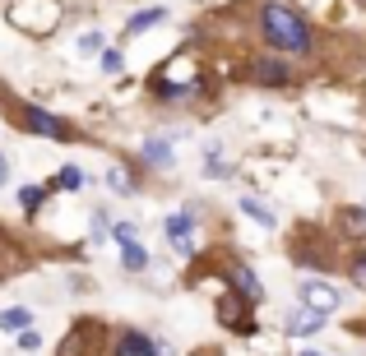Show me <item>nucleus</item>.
<instances>
[{
	"label": "nucleus",
	"mask_w": 366,
	"mask_h": 356,
	"mask_svg": "<svg viewBox=\"0 0 366 356\" xmlns=\"http://www.w3.org/2000/svg\"><path fill=\"white\" fill-rule=\"evenodd\" d=\"M259 33H264V42L274 46L278 56H311L315 51L311 24H306L292 5H283V0H264V5H259Z\"/></svg>",
	"instance_id": "1"
},
{
	"label": "nucleus",
	"mask_w": 366,
	"mask_h": 356,
	"mask_svg": "<svg viewBox=\"0 0 366 356\" xmlns=\"http://www.w3.org/2000/svg\"><path fill=\"white\" fill-rule=\"evenodd\" d=\"M61 19H65L61 0H14V5H9V24H14L19 33H28V37L56 33Z\"/></svg>",
	"instance_id": "2"
},
{
	"label": "nucleus",
	"mask_w": 366,
	"mask_h": 356,
	"mask_svg": "<svg viewBox=\"0 0 366 356\" xmlns=\"http://www.w3.org/2000/svg\"><path fill=\"white\" fill-rule=\"evenodd\" d=\"M19 125H24L28 134H42V139H74V125H65L61 116H56V111H46V107H33V102H28V107H19Z\"/></svg>",
	"instance_id": "3"
},
{
	"label": "nucleus",
	"mask_w": 366,
	"mask_h": 356,
	"mask_svg": "<svg viewBox=\"0 0 366 356\" xmlns=\"http://www.w3.org/2000/svg\"><path fill=\"white\" fill-rule=\"evenodd\" d=\"M297 296H302V305H311V310H320V315H334L343 305V292L334 283H320V278H302V283H297Z\"/></svg>",
	"instance_id": "4"
},
{
	"label": "nucleus",
	"mask_w": 366,
	"mask_h": 356,
	"mask_svg": "<svg viewBox=\"0 0 366 356\" xmlns=\"http://www.w3.org/2000/svg\"><path fill=\"white\" fill-rule=\"evenodd\" d=\"M162 232H167L177 255H195V213H172Z\"/></svg>",
	"instance_id": "5"
},
{
	"label": "nucleus",
	"mask_w": 366,
	"mask_h": 356,
	"mask_svg": "<svg viewBox=\"0 0 366 356\" xmlns=\"http://www.w3.org/2000/svg\"><path fill=\"white\" fill-rule=\"evenodd\" d=\"M227 283H232L237 296H246L250 305L264 301V287H259V278L250 273V264H242V259H227Z\"/></svg>",
	"instance_id": "6"
},
{
	"label": "nucleus",
	"mask_w": 366,
	"mask_h": 356,
	"mask_svg": "<svg viewBox=\"0 0 366 356\" xmlns=\"http://www.w3.org/2000/svg\"><path fill=\"white\" fill-rule=\"evenodd\" d=\"M325 320H330V315L311 310V305H297V310L283 320V329H287V338H306V333H320V329H325Z\"/></svg>",
	"instance_id": "7"
},
{
	"label": "nucleus",
	"mask_w": 366,
	"mask_h": 356,
	"mask_svg": "<svg viewBox=\"0 0 366 356\" xmlns=\"http://www.w3.org/2000/svg\"><path fill=\"white\" fill-rule=\"evenodd\" d=\"M250 74H255V83H264V88H287V83H292V70H287V61H274V56H259Z\"/></svg>",
	"instance_id": "8"
},
{
	"label": "nucleus",
	"mask_w": 366,
	"mask_h": 356,
	"mask_svg": "<svg viewBox=\"0 0 366 356\" xmlns=\"http://www.w3.org/2000/svg\"><path fill=\"white\" fill-rule=\"evenodd\" d=\"M172 139L167 134H153V139H144V167H153V171H172Z\"/></svg>",
	"instance_id": "9"
},
{
	"label": "nucleus",
	"mask_w": 366,
	"mask_h": 356,
	"mask_svg": "<svg viewBox=\"0 0 366 356\" xmlns=\"http://www.w3.org/2000/svg\"><path fill=\"white\" fill-rule=\"evenodd\" d=\"M334 223L343 227V236L362 240L366 236V208H339V213H334Z\"/></svg>",
	"instance_id": "10"
},
{
	"label": "nucleus",
	"mask_w": 366,
	"mask_h": 356,
	"mask_svg": "<svg viewBox=\"0 0 366 356\" xmlns=\"http://www.w3.org/2000/svg\"><path fill=\"white\" fill-rule=\"evenodd\" d=\"M242 213H246V218H255V223H259V227H269V232H274V227H278L274 208H269V204H259L255 195H242Z\"/></svg>",
	"instance_id": "11"
},
{
	"label": "nucleus",
	"mask_w": 366,
	"mask_h": 356,
	"mask_svg": "<svg viewBox=\"0 0 366 356\" xmlns=\"http://www.w3.org/2000/svg\"><path fill=\"white\" fill-rule=\"evenodd\" d=\"M204 176H209V180L232 176V162H227V153H223V148H209V153H204Z\"/></svg>",
	"instance_id": "12"
},
{
	"label": "nucleus",
	"mask_w": 366,
	"mask_h": 356,
	"mask_svg": "<svg viewBox=\"0 0 366 356\" xmlns=\"http://www.w3.org/2000/svg\"><path fill=\"white\" fill-rule=\"evenodd\" d=\"M117 356H153V347H149V338H144V333H121Z\"/></svg>",
	"instance_id": "13"
},
{
	"label": "nucleus",
	"mask_w": 366,
	"mask_h": 356,
	"mask_svg": "<svg viewBox=\"0 0 366 356\" xmlns=\"http://www.w3.org/2000/svg\"><path fill=\"white\" fill-rule=\"evenodd\" d=\"M107 190H112V195H125V199L134 195V176H130V171L121 167V162H117V167L107 171Z\"/></svg>",
	"instance_id": "14"
},
{
	"label": "nucleus",
	"mask_w": 366,
	"mask_h": 356,
	"mask_svg": "<svg viewBox=\"0 0 366 356\" xmlns=\"http://www.w3.org/2000/svg\"><path fill=\"white\" fill-rule=\"evenodd\" d=\"M121 264L130 268V273H144V268H149V250H144L139 240H134V245H121Z\"/></svg>",
	"instance_id": "15"
},
{
	"label": "nucleus",
	"mask_w": 366,
	"mask_h": 356,
	"mask_svg": "<svg viewBox=\"0 0 366 356\" xmlns=\"http://www.w3.org/2000/svg\"><path fill=\"white\" fill-rule=\"evenodd\" d=\"M42 204H46V185H24L19 190V208H24V213H37Z\"/></svg>",
	"instance_id": "16"
},
{
	"label": "nucleus",
	"mask_w": 366,
	"mask_h": 356,
	"mask_svg": "<svg viewBox=\"0 0 366 356\" xmlns=\"http://www.w3.org/2000/svg\"><path fill=\"white\" fill-rule=\"evenodd\" d=\"M162 19H167V9H162V5H153V9H139V14L130 19V33H144V28L162 24Z\"/></svg>",
	"instance_id": "17"
},
{
	"label": "nucleus",
	"mask_w": 366,
	"mask_h": 356,
	"mask_svg": "<svg viewBox=\"0 0 366 356\" xmlns=\"http://www.w3.org/2000/svg\"><path fill=\"white\" fill-rule=\"evenodd\" d=\"M28 324H33V310H24V305H19V310H0V329H19L24 333Z\"/></svg>",
	"instance_id": "18"
},
{
	"label": "nucleus",
	"mask_w": 366,
	"mask_h": 356,
	"mask_svg": "<svg viewBox=\"0 0 366 356\" xmlns=\"http://www.w3.org/2000/svg\"><path fill=\"white\" fill-rule=\"evenodd\" d=\"M79 185H84L79 167H61V171H56V190H79Z\"/></svg>",
	"instance_id": "19"
},
{
	"label": "nucleus",
	"mask_w": 366,
	"mask_h": 356,
	"mask_svg": "<svg viewBox=\"0 0 366 356\" xmlns=\"http://www.w3.org/2000/svg\"><path fill=\"white\" fill-rule=\"evenodd\" d=\"M74 51H79V56H102V37H98V33H84Z\"/></svg>",
	"instance_id": "20"
},
{
	"label": "nucleus",
	"mask_w": 366,
	"mask_h": 356,
	"mask_svg": "<svg viewBox=\"0 0 366 356\" xmlns=\"http://www.w3.org/2000/svg\"><path fill=\"white\" fill-rule=\"evenodd\" d=\"M98 61H102V70H107V74H121V70H125V56L117 51V46H112V51H102Z\"/></svg>",
	"instance_id": "21"
},
{
	"label": "nucleus",
	"mask_w": 366,
	"mask_h": 356,
	"mask_svg": "<svg viewBox=\"0 0 366 356\" xmlns=\"http://www.w3.org/2000/svg\"><path fill=\"white\" fill-rule=\"evenodd\" d=\"M112 236H117L121 245H134V240H139V227H134V223H117V227H112Z\"/></svg>",
	"instance_id": "22"
},
{
	"label": "nucleus",
	"mask_w": 366,
	"mask_h": 356,
	"mask_svg": "<svg viewBox=\"0 0 366 356\" xmlns=\"http://www.w3.org/2000/svg\"><path fill=\"white\" fill-rule=\"evenodd\" d=\"M37 347H42V333H33V329L19 333V352H37Z\"/></svg>",
	"instance_id": "23"
},
{
	"label": "nucleus",
	"mask_w": 366,
	"mask_h": 356,
	"mask_svg": "<svg viewBox=\"0 0 366 356\" xmlns=\"http://www.w3.org/2000/svg\"><path fill=\"white\" fill-rule=\"evenodd\" d=\"M352 283H357L362 292H366V250H362L357 259H352Z\"/></svg>",
	"instance_id": "24"
},
{
	"label": "nucleus",
	"mask_w": 366,
	"mask_h": 356,
	"mask_svg": "<svg viewBox=\"0 0 366 356\" xmlns=\"http://www.w3.org/2000/svg\"><path fill=\"white\" fill-rule=\"evenodd\" d=\"M93 236H98V240L107 236V213H102V208H98V213H93Z\"/></svg>",
	"instance_id": "25"
},
{
	"label": "nucleus",
	"mask_w": 366,
	"mask_h": 356,
	"mask_svg": "<svg viewBox=\"0 0 366 356\" xmlns=\"http://www.w3.org/2000/svg\"><path fill=\"white\" fill-rule=\"evenodd\" d=\"M5 180H9V162L0 158V185H5Z\"/></svg>",
	"instance_id": "26"
},
{
	"label": "nucleus",
	"mask_w": 366,
	"mask_h": 356,
	"mask_svg": "<svg viewBox=\"0 0 366 356\" xmlns=\"http://www.w3.org/2000/svg\"><path fill=\"white\" fill-rule=\"evenodd\" d=\"M302 356H315V352H302Z\"/></svg>",
	"instance_id": "27"
},
{
	"label": "nucleus",
	"mask_w": 366,
	"mask_h": 356,
	"mask_svg": "<svg viewBox=\"0 0 366 356\" xmlns=\"http://www.w3.org/2000/svg\"><path fill=\"white\" fill-rule=\"evenodd\" d=\"M362 208H366V204H362Z\"/></svg>",
	"instance_id": "28"
}]
</instances>
